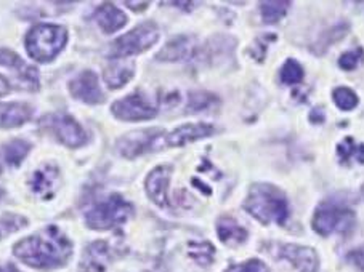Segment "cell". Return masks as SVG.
Masks as SVG:
<instances>
[{
  "instance_id": "5bb4252c",
  "label": "cell",
  "mask_w": 364,
  "mask_h": 272,
  "mask_svg": "<svg viewBox=\"0 0 364 272\" xmlns=\"http://www.w3.org/2000/svg\"><path fill=\"white\" fill-rule=\"evenodd\" d=\"M281 256L289 259L299 269V272H316L318 269L316 253L309 246L287 244L281 246Z\"/></svg>"
},
{
  "instance_id": "e575fe53",
  "label": "cell",
  "mask_w": 364,
  "mask_h": 272,
  "mask_svg": "<svg viewBox=\"0 0 364 272\" xmlns=\"http://www.w3.org/2000/svg\"><path fill=\"white\" fill-rule=\"evenodd\" d=\"M0 173H2V167H0Z\"/></svg>"
},
{
  "instance_id": "f1b7e54d",
  "label": "cell",
  "mask_w": 364,
  "mask_h": 272,
  "mask_svg": "<svg viewBox=\"0 0 364 272\" xmlns=\"http://www.w3.org/2000/svg\"><path fill=\"white\" fill-rule=\"evenodd\" d=\"M227 272H268V268L260 259H249L246 263L233 266Z\"/></svg>"
},
{
  "instance_id": "8fae6325",
  "label": "cell",
  "mask_w": 364,
  "mask_h": 272,
  "mask_svg": "<svg viewBox=\"0 0 364 272\" xmlns=\"http://www.w3.org/2000/svg\"><path fill=\"white\" fill-rule=\"evenodd\" d=\"M215 133V129L209 124H188L181 125L178 129L166 135L162 140H164V146L177 148V146H185L188 143L198 141L200 138H207Z\"/></svg>"
},
{
  "instance_id": "83f0119b",
  "label": "cell",
  "mask_w": 364,
  "mask_h": 272,
  "mask_svg": "<svg viewBox=\"0 0 364 272\" xmlns=\"http://www.w3.org/2000/svg\"><path fill=\"white\" fill-rule=\"evenodd\" d=\"M213 103V97H210L209 93H193L190 97V103H188V111H203L205 107H209V104Z\"/></svg>"
},
{
  "instance_id": "d6a6232c",
  "label": "cell",
  "mask_w": 364,
  "mask_h": 272,
  "mask_svg": "<svg viewBox=\"0 0 364 272\" xmlns=\"http://www.w3.org/2000/svg\"><path fill=\"white\" fill-rule=\"evenodd\" d=\"M0 272H20V271H18L15 266H4V268H0Z\"/></svg>"
},
{
  "instance_id": "d590c367",
  "label": "cell",
  "mask_w": 364,
  "mask_h": 272,
  "mask_svg": "<svg viewBox=\"0 0 364 272\" xmlns=\"http://www.w3.org/2000/svg\"><path fill=\"white\" fill-rule=\"evenodd\" d=\"M363 194H364V187H363Z\"/></svg>"
},
{
  "instance_id": "8d00e7d4",
  "label": "cell",
  "mask_w": 364,
  "mask_h": 272,
  "mask_svg": "<svg viewBox=\"0 0 364 272\" xmlns=\"http://www.w3.org/2000/svg\"><path fill=\"white\" fill-rule=\"evenodd\" d=\"M0 236H2V234H0Z\"/></svg>"
},
{
  "instance_id": "6da1fadb",
  "label": "cell",
  "mask_w": 364,
  "mask_h": 272,
  "mask_svg": "<svg viewBox=\"0 0 364 272\" xmlns=\"http://www.w3.org/2000/svg\"><path fill=\"white\" fill-rule=\"evenodd\" d=\"M15 255L33 268H56L71 256V244L58 227H47L42 232L21 240Z\"/></svg>"
},
{
  "instance_id": "9a60e30c",
  "label": "cell",
  "mask_w": 364,
  "mask_h": 272,
  "mask_svg": "<svg viewBox=\"0 0 364 272\" xmlns=\"http://www.w3.org/2000/svg\"><path fill=\"white\" fill-rule=\"evenodd\" d=\"M95 20L106 34H112L125 26L127 16H125L124 11L114 7L112 4H103L102 7L95 11Z\"/></svg>"
},
{
  "instance_id": "9c48e42d",
  "label": "cell",
  "mask_w": 364,
  "mask_h": 272,
  "mask_svg": "<svg viewBox=\"0 0 364 272\" xmlns=\"http://www.w3.org/2000/svg\"><path fill=\"white\" fill-rule=\"evenodd\" d=\"M52 130L61 143L69 148H80L87 143V135L82 126L68 114L52 117Z\"/></svg>"
},
{
  "instance_id": "4dcf8cb0",
  "label": "cell",
  "mask_w": 364,
  "mask_h": 272,
  "mask_svg": "<svg viewBox=\"0 0 364 272\" xmlns=\"http://www.w3.org/2000/svg\"><path fill=\"white\" fill-rule=\"evenodd\" d=\"M125 5H127L129 9H132V10H135V11H141V10H144L148 7V2H125Z\"/></svg>"
},
{
  "instance_id": "4fadbf2b",
  "label": "cell",
  "mask_w": 364,
  "mask_h": 272,
  "mask_svg": "<svg viewBox=\"0 0 364 272\" xmlns=\"http://www.w3.org/2000/svg\"><path fill=\"white\" fill-rule=\"evenodd\" d=\"M171 167H158L154 168L151 173H149L146 180V192L154 204L159 207H167L168 205V197H167V189H168V181H171Z\"/></svg>"
},
{
  "instance_id": "f546056e",
  "label": "cell",
  "mask_w": 364,
  "mask_h": 272,
  "mask_svg": "<svg viewBox=\"0 0 364 272\" xmlns=\"http://www.w3.org/2000/svg\"><path fill=\"white\" fill-rule=\"evenodd\" d=\"M351 259H353V261L360 266L361 268V271L364 272V246H361V249H358V250H355V251H351Z\"/></svg>"
},
{
  "instance_id": "d4e9b609",
  "label": "cell",
  "mask_w": 364,
  "mask_h": 272,
  "mask_svg": "<svg viewBox=\"0 0 364 272\" xmlns=\"http://www.w3.org/2000/svg\"><path fill=\"white\" fill-rule=\"evenodd\" d=\"M304 79V69L297 61L287 60L281 69V80L286 85H296Z\"/></svg>"
},
{
  "instance_id": "52a82bcc",
  "label": "cell",
  "mask_w": 364,
  "mask_h": 272,
  "mask_svg": "<svg viewBox=\"0 0 364 272\" xmlns=\"http://www.w3.org/2000/svg\"><path fill=\"white\" fill-rule=\"evenodd\" d=\"M111 109L117 119L129 120V122L149 120L156 116V112H158L156 106L149 103V101L140 93L129 94V97L116 101Z\"/></svg>"
},
{
  "instance_id": "d6986e66",
  "label": "cell",
  "mask_w": 364,
  "mask_h": 272,
  "mask_svg": "<svg viewBox=\"0 0 364 272\" xmlns=\"http://www.w3.org/2000/svg\"><path fill=\"white\" fill-rule=\"evenodd\" d=\"M31 119V107L26 104H10L5 107L2 116H0V125L5 129H11V126H20L26 124Z\"/></svg>"
},
{
  "instance_id": "7402d4cb",
  "label": "cell",
  "mask_w": 364,
  "mask_h": 272,
  "mask_svg": "<svg viewBox=\"0 0 364 272\" xmlns=\"http://www.w3.org/2000/svg\"><path fill=\"white\" fill-rule=\"evenodd\" d=\"M29 149H31V144L26 141H23V140L10 141L9 144H5V148H4L5 159H7L10 165L18 167L24 159H26Z\"/></svg>"
},
{
  "instance_id": "277c9868",
  "label": "cell",
  "mask_w": 364,
  "mask_h": 272,
  "mask_svg": "<svg viewBox=\"0 0 364 272\" xmlns=\"http://www.w3.org/2000/svg\"><path fill=\"white\" fill-rule=\"evenodd\" d=\"M132 214V207L121 195L112 194L108 199L93 205L85 214L87 224L95 231H106L121 226Z\"/></svg>"
},
{
  "instance_id": "4316f807",
  "label": "cell",
  "mask_w": 364,
  "mask_h": 272,
  "mask_svg": "<svg viewBox=\"0 0 364 272\" xmlns=\"http://www.w3.org/2000/svg\"><path fill=\"white\" fill-rule=\"evenodd\" d=\"M364 58V53L361 48H356V50H351V52L343 53L341 56V60H338V65H341L342 69L345 71H351V69H355Z\"/></svg>"
},
{
  "instance_id": "5b68a950",
  "label": "cell",
  "mask_w": 364,
  "mask_h": 272,
  "mask_svg": "<svg viewBox=\"0 0 364 272\" xmlns=\"http://www.w3.org/2000/svg\"><path fill=\"white\" fill-rule=\"evenodd\" d=\"M355 226V213L348 207L334 202H324L316 208L313 218V229L321 236L332 232H348Z\"/></svg>"
},
{
  "instance_id": "30bf717a",
  "label": "cell",
  "mask_w": 364,
  "mask_h": 272,
  "mask_svg": "<svg viewBox=\"0 0 364 272\" xmlns=\"http://www.w3.org/2000/svg\"><path fill=\"white\" fill-rule=\"evenodd\" d=\"M69 90H71L73 97L77 98L84 103L89 104H98L103 101V92L100 88L98 77L92 71H84L69 82Z\"/></svg>"
},
{
  "instance_id": "ba28073f",
  "label": "cell",
  "mask_w": 364,
  "mask_h": 272,
  "mask_svg": "<svg viewBox=\"0 0 364 272\" xmlns=\"http://www.w3.org/2000/svg\"><path fill=\"white\" fill-rule=\"evenodd\" d=\"M161 140V131L144 130V131H134L124 136L117 143V151L127 159H135L149 149L156 148V143Z\"/></svg>"
},
{
  "instance_id": "7c38bea8",
  "label": "cell",
  "mask_w": 364,
  "mask_h": 272,
  "mask_svg": "<svg viewBox=\"0 0 364 272\" xmlns=\"http://www.w3.org/2000/svg\"><path fill=\"white\" fill-rule=\"evenodd\" d=\"M0 66L15 71L16 77L23 82L24 87L28 85L29 90H37L39 87V74L34 67L28 66L15 52H10L7 48L0 50Z\"/></svg>"
},
{
  "instance_id": "cb8c5ba5",
  "label": "cell",
  "mask_w": 364,
  "mask_h": 272,
  "mask_svg": "<svg viewBox=\"0 0 364 272\" xmlns=\"http://www.w3.org/2000/svg\"><path fill=\"white\" fill-rule=\"evenodd\" d=\"M332 98H334V103L341 107L342 111H351L358 106L356 93L347 87L336 88V90L332 92Z\"/></svg>"
},
{
  "instance_id": "1f68e13d",
  "label": "cell",
  "mask_w": 364,
  "mask_h": 272,
  "mask_svg": "<svg viewBox=\"0 0 364 272\" xmlns=\"http://www.w3.org/2000/svg\"><path fill=\"white\" fill-rule=\"evenodd\" d=\"M10 92V85L9 82L5 80L4 77H0V97H5Z\"/></svg>"
},
{
  "instance_id": "603a6c76",
  "label": "cell",
  "mask_w": 364,
  "mask_h": 272,
  "mask_svg": "<svg viewBox=\"0 0 364 272\" xmlns=\"http://www.w3.org/2000/svg\"><path fill=\"white\" fill-rule=\"evenodd\" d=\"M291 7V2H262L260 4V11L263 21L268 24L278 23L282 16L286 15L287 9Z\"/></svg>"
},
{
  "instance_id": "836d02e7",
  "label": "cell",
  "mask_w": 364,
  "mask_h": 272,
  "mask_svg": "<svg viewBox=\"0 0 364 272\" xmlns=\"http://www.w3.org/2000/svg\"><path fill=\"white\" fill-rule=\"evenodd\" d=\"M2 195H4V194H2V191H0V199H2Z\"/></svg>"
},
{
  "instance_id": "3957f363",
  "label": "cell",
  "mask_w": 364,
  "mask_h": 272,
  "mask_svg": "<svg viewBox=\"0 0 364 272\" xmlns=\"http://www.w3.org/2000/svg\"><path fill=\"white\" fill-rule=\"evenodd\" d=\"M68 34L63 26L56 24H39L29 31L24 40L31 58L39 62L52 61L66 45Z\"/></svg>"
},
{
  "instance_id": "ffe728a7",
  "label": "cell",
  "mask_w": 364,
  "mask_h": 272,
  "mask_svg": "<svg viewBox=\"0 0 364 272\" xmlns=\"http://www.w3.org/2000/svg\"><path fill=\"white\" fill-rule=\"evenodd\" d=\"M217 234L225 244L244 242L247 237L246 229L237 224L233 218H220V221H218Z\"/></svg>"
},
{
  "instance_id": "44dd1931",
  "label": "cell",
  "mask_w": 364,
  "mask_h": 272,
  "mask_svg": "<svg viewBox=\"0 0 364 272\" xmlns=\"http://www.w3.org/2000/svg\"><path fill=\"white\" fill-rule=\"evenodd\" d=\"M337 154L343 163L356 161L364 163V144H356L353 138H345L337 146Z\"/></svg>"
},
{
  "instance_id": "e0dca14e",
  "label": "cell",
  "mask_w": 364,
  "mask_h": 272,
  "mask_svg": "<svg viewBox=\"0 0 364 272\" xmlns=\"http://www.w3.org/2000/svg\"><path fill=\"white\" fill-rule=\"evenodd\" d=\"M56 185H58V170L55 167H43L37 170L33 183V191H36L42 197H52Z\"/></svg>"
},
{
  "instance_id": "484cf974",
  "label": "cell",
  "mask_w": 364,
  "mask_h": 272,
  "mask_svg": "<svg viewBox=\"0 0 364 272\" xmlns=\"http://www.w3.org/2000/svg\"><path fill=\"white\" fill-rule=\"evenodd\" d=\"M190 250L194 261H198L203 266L210 264L213 259V253H215V250H213V246L209 242H193L190 244Z\"/></svg>"
},
{
  "instance_id": "ac0fdd59",
  "label": "cell",
  "mask_w": 364,
  "mask_h": 272,
  "mask_svg": "<svg viewBox=\"0 0 364 272\" xmlns=\"http://www.w3.org/2000/svg\"><path fill=\"white\" fill-rule=\"evenodd\" d=\"M132 75H134V66L124 65V62H111L103 71L105 82L112 90L124 87L132 79Z\"/></svg>"
},
{
  "instance_id": "8992f818",
  "label": "cell",
  "mask_w": 364,
  "mask_h": 272,
  "mask_svg": "<svg viewBox=\"0 0 364 272\" xmlns=\"http://www.w3.org/2000/svg\"><path fill=\"white\" fill-rule=\"evenodd\" d=\"M159 31L151 23H144L140 26L132 29L122 37H119L111 45L109 55L112 58L121 60L127 58V56L141 53L144 50L151 48L156 42H158Z\"/></svg>"
},
{
  "instance_id": "2e32d148",
  "label": "cell",
  "mask_w": 364,
  "mask_h": 272,
  "mask_svg": "<svg viewBox=\"0 0 364 272\" xmlns=\"http://www.w3.org/2000/svg\"><path fill=\"white\" fill-rule=\"evenodd\" d=\"M194 48V42L190 39V37L181 36V37H175L173 40H171L167 45L161 50V52L156 55V60L159 61H181L186 60L188 56L193 53Z\"/></svg>"
},
{
  "instance_id": "7a4b0ae2",
  "label": "cell",
  "mask_w": 364,
  "mask_h": 272,
  "mask_svg": "<svg viewBox=\"0 0 364 272\" xmlns=\"http://www.w3.org/2000/svg\"><path fill=\"white\" fill-rule=\"evenodd\" d=\"M244 208L263 224H282L289 217V205L284 194L269 185L252 186Z\"/></svg>"
}]
</instances>
